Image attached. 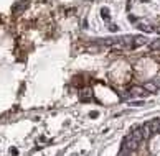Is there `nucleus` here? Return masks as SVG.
<instances>
[{
	"label": "nucleus",
	"mask_w": 160,
	"mask_h": 156,
	"mask_svg": "<svg viewBox=\"0 0 160 156\" xmlns=\"http://www.w3.org/2000/svg\"><path fill=\"white\" fill-rule=\"evenodd\" d=\"M137 146H139V141L134 138V135L130 133V135H127V136H124V140H122V149H127V151H135L137 149Z\"/></svg>",
	"instance_id": "f257e3e1"
},
{
	"label": "nucleus",
	"mask_w": 160,
	"mask_h": 156,
	"mask_svg": "<svg viewBox=\"0 0 160 156\" xmlns=\"http://www.w3.org/2000/svg\"><path fill=\"white\" fill-rule=\"evenodd\" d=\"M129 94L134 95V97H144V95H147L149 92H147V89L144 86H134V87H130Z\"/></svg>",
	"instance_id": "f03ea898"
},
{
	"label": "nucleus",
	"mask_w": 160,
	"mask_h": 156,
	"mask_svg": "<svg viewBox=\"0 0 160 156\" xmlns=\"http://www.w3.org/2000/svg\"><path fill=\"white\" fill-rule=\"evenodd\" d=\"M137 26L142 30V31H145V33H152V31H155V28H153L149 21H145V20H140L137 23Z\"/></svg>",
	"instance_id": "7ed1b4c3"
},
{
	"label": "nucleus",
	"mask_w": 160,
	"mask_h": 156,
	"mask_svg": "<svg viewBox=\"0 0 160 156\" xmlns=\"http://www.w3.org/2000/svg\"><path fill=\"white\" fill-rule=\"evenodd\" d=\"M79 99H81L82 102H89V100L92 99V89H89V87L82 89L81 94H79Z\"/></svg>",
	"instance_id": "20e7f679"
},
{
	"label": "nucleus",
	"mask_w": 160,
	"mask_h": 156,
	"mask_svg": "<svg viewBox=\"0 0 160 156\" xmlns=\"http://www.w3.org/2000/svg\"><path fill=\"white\" fill-rule=\"evenodd\" d=\"M147 125H149L150 130L153 131V135H155L160 130V118H153V120H150V122H147Z\"/></svg>",
	"instance_id": "39448f33"
},
{
	"label": "nucleus",
	"mask_w": 160,
	"mask_h": 156,
	"mask_svg": "<svg viewBox=\"0 0 160 156\" xmlns=\"http://www.w3.org/2000/svg\"><path fill=\"white\" fill-rule=\"evenodd\" d=\"M144 87L147 89V92H157L158 91V86L155 84V81H149L144 84Z\"/></svg>",
	"instance_id": "423d86ee"
},
{
	"label": "nucleus",
	"mask_w": 160,
	"mask_h": 156,
	"mask_svg": "<svg viewBox=\"0 0 160 156\" xmlns=\"http://www.w3.org/2000/svg\"><path fill=\"white\" fill-rule=\"evenodd\" d=\"M147 45V38L145 36H134V48H139V46H144Z\"/></svg>",
	"instance_id": "0eeeda50"
},
{
	"label": "nucleus",
	"mask_w": 160,
	"mask_h": 156,
	"mask_svg": "<svg viewBox=\"0 0 160 156\" xmlns=\"http://www.w3.org/2000/svg\"><path fill=\"white\" fill-rule=\"evenodd\" d=\"M132 135H134V138H135V140H137L139 143H140L142 140H145V138H144V133H142V128H134V130H132Z\"/></svg>",
	"instance_id": "6e6552de"
},
{
	"label": "nucleus",
	"mask_w": 160,
	"mask_h": 156,
	"mask_svg": "<svg viewBox=\"0 0 160 156\" xmlns=\"http://www.w3.org/2000/svg\"><path fill=\"white\" fill-rule=\"evenodd\" d=\"M140 128H142V133H144V138H150V136L153 135V131L150 130V127H149L147 123H144Z\"/></svg>",
	"instance_id": "1a4fd4ad"
},
{
	"label": "nucleus",
	"mask_w": 160,
	"mask_h": 156,
	"mask_svg": "<svg viewBox=\"0 0 160 156\" xmlns=\"http://www.w3.org/2000/svg\"><path fill=\"white\" fill-rule=\"evenodd\" d=\"M149 48H150L152 51L160 50V40H157V41H153V43H150V45H149Z\"/></svg>",
	"instance_id": "9d476101"
},
{
	"label": "nucleus",
	"mask_w": 160,
	"mask_h": 156,
	"mask_svg": "<svg viewBox=\"0 0 160 156\" xmlns=\"http://www.w3.org/2000/svg\"><path fill=\"white\" fill-rule=\"evenodd\" d=\"M101 15H102V18H104V20H108V18H109V8H106V7H104L102 10H101Z\"/></svg>",
	"instance_id": "9b49d317"
},
{
	"label": "nucleus",
	"mask_w": 160,
	"mask_h": 156,
	"mask_svg": "<svg viewBox=\"0 0 160 156\" xmlns=\"http://www.w3.org/2000/svg\"><path fill=\"white\" fill-rule=\"evenodd\" d=\"M119 156H130V151H127V149H122V151L119 153Z\"/></svg>",
	"instance_id": "f8f14e48"
},
{
	"label": "nucleus",
	"mask_w": 160,
	"mask_h": 156,
	"mask_svg": "<svg viewBox=\"0 0 160 156\" xmlns=\"http://www.w3.org/2000/svg\"><path fill=\"white\" fill-rule=\"evenodd\" d=\"M10 154H18V151H17V148H12V149H10Z\"/></svg>",
	"instance_id": "ddd939ff"
},
{
	"label": "nucleus",
	"mask_w": 160,
	"mask_h": 156,
	"mask_svg": "<svg viewBox=\"0 0 160 156\" xmlns=\"http://www.w3.org/2000/svg\"><path fill=\"white\" fill-rule=\"evenodd\" d=\"M109 28H111V31H117V26L116 25H111Z\"/></svg>",
	"instance_id": "4468645a"
},
{
	"label": "nucleus",
	"mask_w": 160,
	"mask_h": 156,
	"mask_svg": "<svg viewBox=\"0 0 160 156\" xmlns=\"http://www.w3.org/2000/svg\"><path fill=\"white\" fill-rule=\"evenodd\" d=\"M89 117H92V118H94V117H98V112H91V113H89Z\"/></svg>",
	"instance_id": "2eb2a0df"
},
{
	"label": "nucleus",
	"mask_w": 160,
	"mask_h": 156,
	"mask_svg": "<svg viewBox=\"0 0 160 156\" xmlns=\"http://www.w3.org/2000/svg\"><path fill=\"white\" fill-rule=\"evenodd\" d=\"M155 31H158V33H160V28H157V30H155Z\"/></svg>",
	"instance_id": "dca6fc26"
}]
</instances>
